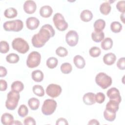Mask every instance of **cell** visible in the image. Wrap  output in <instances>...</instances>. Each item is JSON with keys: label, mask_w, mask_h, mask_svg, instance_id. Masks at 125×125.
I'll return each instance as SVG.
<instances>
[{"label": "cell", "mask_w": 125, "mask_h": 125, "mask_svg": "<svg viewBox=\"0 0 125 125\" xmlns=\"http://www.w3.org/2000/svg\"><path fill=\"white\" fill-rule=\"evenodd\" d=\"M55 32L52 25L46 24L42 26L39 33L33 35L31 42L32 45L36 48L42 47L51 37L54 36Z\"/></svg>", "instance_id": "6da1fadb"}, {"label": "cell", "mask_w": 125, "mask_h": 125, "mask_svg": "<svg viewBox=\"0 0 125 125\" xmlns=\"http://www.w3.org/2000/svg\"><path fill=\"white\" fill-rule=\"evenodd\" d=\"M20 98V95L18 92L12 90L9 92L7 95V100L5 102L6 108L10 110H14L17 107Z\"/></svg>", "instance_id": "7a4b0ae2"}, {"label": "cell", "mask_w": 125, "mask_h": 125, "mask_svg": "<svg viewBox=\"0 0 125 125\" xmlns=\"http://www.w3.org/2000/svg\"><path fill=\"white\" fill-rule=\"evenodd\" d=\"M12 48L21 54L26 53L29 49V46L27 42L21 38H17L12 42Z\"/></svg>", "instance_id": "3957f363"}, {"label": "cell", "mask_w": 125, "mask_h": 125, "mask_svg": "<svg viewBox=\"0 0 125 125\" xmlns=\"http://www.w3.org/2000/svg\"><path fill=\"white\" fill-rule=\"evenodd\" d=\"M95 82L100 87L104 89L111 85L112 81L111 77L106 73L100 72L95 77Z\"/></svg>", "instance_id": "277c9868"}, {"label": "cell", "mask_w": 125, "mask_h": 125, "mask_svg": "<svg viewBox=\"0 0 125 125\" xmlns=\"http://www.w3.org/2000/svg\"><path fill=\"white\" fill-rule=\"evenodd\" d=\"M23 27V23L20 20H16L5 22L3 27L5 31L19 32L21 30Z\"/></svg>", "instance_id": "5b68a950"}, {"label": "cell", "mask_w": 125, "mask_h": 125, "mask_svg": "<svg viewBox=\"0 0 125 125\" xmlns=\"http://www.w3.org/2000/svg\"><path fill=\"white\" fill-rule=\"evenodd\" d=\"M57 106V103L54 100L46 99L42 105V112L45 115H50L54 112Z\"/></svg>", "instance_id": "8992f818"}, {"label": "cell", "mask_w": 125, "mask_h": 125, "mask_svg": "<svg viewBox=\"0 0 125 125\" xmlns=\"http://www.w3.org/2000/svg\"><path fill=\"white\" fill-rule=\"evenodd\" d=\"M41 55L37 51L31 52L28 56L26 60V65L29 68L37 67L41 62Z\"/></svg>", "instance_id": "52a82bcc"}, {"label": "cell", "mask_w": 125, "mask_h": 125, "mask_svg": "<svg viewBox=\"0 0 125 125\" xmlns=\"http://www.w3.org/2000/svg\"><path fill=\"white\" fill-rule=\"evenodd\" d=\"M53 21L56 28L60 31H63L68 27L67 22L61 13H56L53 16Z\"/></svg>", "instance_id": "ba28073f"}, {"label": "cell", "mask_w": 125, "mask_h": 125, "mask_svg": "<svg viewBox=\"0 0 125 125\" xmlns=\"http://www.w3.org/2000/svg\"><path fill=\"white\" fill-rule=\"evenodd\" d=\"M62 91V89L61 86L55 83L49 84L46 89V94L53 98L58 97L61 94Z\"/></svg>", "instance_id": "9c48e42d"}, {"label": "cell", "mask_w": 125, "mask_h": 125, "mask_svg": "<svg viewBox=\"0 0 125 125\" xmlns=\"http://www.w3.org/2000/svg\"><path fill=\"white\" fill-rule=\"evenodd\" d=\"M65 41L70 46L76 45L79 41V35L75 30L69 31L65 35Z\"/></svg>", "instance_id": "30bf717a"}, {"label": "cell", "mask_w": 125, "mask_h": 125, "mask_svg": "<svg viewBox=\"0 0 125 125\" xmlns=\"http://www.w3.org/2000/svg\"><path fill=\"white\" fill-rule=\"evenodd\" d=\"M106 94L110 100H115L119 103H121L122 101L121 96L119 90L116 87H112L108 89L106 92Z\"/></svg>", "instance_id": "8fae6325"}, {"label": "cell", "mask_w": 125, "mask_h": 125, "mask_svg": "<svg viewBox=\"0 0 125 125\" xmlns=\"http://www.w3.org/2000/svg\"><path fill=\"white\" fill-rule=\"evenodd\" d=\"M37 9L36 2L33 0H26L23 4V9L25 13L31 14L34 13Z\"/></svg>", "instance_id": "7c38bea8"}, {"label": "cell", "mask_w": 125, "mask_h": 125, "mask_svg": "<svg viewBox=\"0 0 125 125\" xmlns=\"http://www.w3.org/2000/svg\"><path fill=\"white\" fill-rule=\"evenodd\" d=\"M26 25L28 29L32 30H34L37 29L39 26L40 21L36 17H29L26 19Z\"/></svg>", "instance_id": "4fadbf2b"}, {"label": "cell", "mask_w": 125, "mask_h": 125, "mask_svg": "<svg viewBox=\"0 0 125 125\" xmlns=\"http://www.w3.org/2000/svg\"><path fill=\"white\" fill-rule=\"evenodd\" d=\"M83 100L85 104L92 105L96 103L95 95L93 93L88 92L83 96Z\"/></svg>", "instance_id": "5bb4252c"}, {"label": "cell", "mask_w": 125, "mask_h": 125, "mask_svg": "<svg viewBox=\"0 0 125 125\" xmlns=\"http://www.w3.org/2000/svg\"><path fill=\"white\" fill-rule=\"evenodd\" d=\"M1 122L4 125H13L14 117L9 113H4L1 117Z\"/></svg>", "instance_id": "9a60e30c"}, {"label": "cell", "mask_w": 125, "mask_h": 125, "mask_svg": "<svg viewBox=\"0 0 125 125\" xmlns=\"http://www.w3.org/2000/svg\"><path fill=\"white\" fill-rule=\"evenodd\" d=\"M116 60V56L113 53H108L105 54L103 57L104 62L107 65H111L114 63Z\"/></svg>", "instance_id": "2e32d148"}, {"label": "cell", "mask_w": 125, "mask_h": 125, "mask_svg": "<svg viewBox=\"0 0 125 125\" xmlns=\"http://www.w3.org/2000/svg\"><path fill=\"white\" fill-rule=\"evenodd\" d=\"M119 102L115 100H110L106 104L105 109L110 112L116 113L119 108Z\"/></svg>", "instance_id": "e0dca14e"}, {"label": "cell", "mask_w": 125, "mask_h": 125, "mask_svg": "<svg viewBox=\"0 0 125 125\" xmlns=\"http://www.w3.org/2000/svg\"><path fill=\"white\" fill-rule=\"evenodd\" d=\"M53 13V9L49 5H44L40 9V14L43 18H49Z\"/></svg>", "instance_id": "ac0fdd59"}, {"label": "cell", "mask_w": 125, "mask_h": 125, "mask_svg": "<svg viewBox=\"0 0 125 125\" xmlns=\"http://www.w3.org/2000/svg\"><path fill=\"white\" fill-rule=\"evenodd\" d=\"M73 62L76 67L79 69L84 68L85 65V62L84 58L80 55H76L74 57Z\"/></svg>", "instance_id": "d6986e66"}, {"label": "cell", "mask_w": 125, "mask_h": 125, "mask_svg": "<svg viewBox=\"0 0 125 125\" xmlns=\"http://www.w3.org/2000/svg\"><path fill=\"white\" fill-rule=\"evenodd\" d=\"M93 18V14L91 11L85 9L83 10L80 14V18L82 21L84 22L90 21Z\"/></svg>", "instance_id": "ffe728a7"}, {"label": "cell", "mask_w": 125, "mask_h": 125, "mask_svg": "<svg viewBox=\"0 0 125 125\" xmlns=\"http://www.w3.org/2000/svg\"><path fill=\"white\" fill-rule=\"evenodd\" d=\"M111 9V7L110 3L107 1H104L102 3L100 6V10L102 14L104 15H108Z\"/></svg>", "instance_id": "44dd1931"}, {"label": "cell", "mask_w": 125, "mask_h": 125, "mask_svg": "<svg viewBox=\"0 0 125 125\" xmlns=\"http://www.w3.org/2000/svg\"><path fill=\"white\" fill-rule=\"evenodd\" d=\"M32 79L35 82H41L43 79V73L40 70H36L33 71L31 74Z\"/></svg>", "instance_id": "7402d4cb"}, {"label": "cell", "mask_w": 125, "mask_h": 125, "mask_svg": "<svg viewBox=\"0 0 125 125\" xmlns=\"http://www.w3.org/2000/svg\"><path fill=\"white\" fill-rule=\"evenodd\" d=\"M105 26V22L103 19H98L96 20L94 23V31L97 32L103 31Z\"/></svg>", "instance_id": "603a6c76"}, {"label": "cell", "mask_w": 125, "mask_h": 125, "mask_svg": "<svg viewBox=\"0 0 125 125\" xmlns=\"http://www.w3.org/2000/svg\"><path fill=\"white\" fill-rule=\"evenodd\" d=\"M101 47L104 50L110 49L113 46V41L111 38L107 37L103 40L101 43Z\"/></svg>", "instance_id": "cb8c5ba5"}, {"label": "cell", "mask_w": 125, "mask_h": 125, "mask_svg": "<svg viewBox=\"0 0 125 125\" xmlns=\"http://www.w3.org/2000/svg\"><path fill=\"white\" fill-rule=\"evenodd\" d=\"M11 90L19 93L23 90L24 88V84L21 82L16 81L12 83L11 85Z\"/></svg>", "instance_id": "d4e9b609"}, {"label": "cell", "mask_w": 125, "mask_h": 125, "mask_svg": "<svg viewBox=\"0 0 125 125\" xmlns=\"http://www.w3.org/2000/svg\"><path fill=\"white\" fill-rule=\"evenodd\" d=\"M104 34L103 31L97 32L93 31L91 34V38L92 40L96 42H99L104 40Z\"/></svg>", "instance_id": "484cf974"}, {"label": "cell", "mask_w": 125, "mask_h": 125, "mask_svg": "<svg viewBox=\"0 0 125 125\" xmlns=\"http://www.w3.org/2000/svg\"><path fill=\"white\" fill-rule=\"evenodd\" d=\"M28 104L31 110H36L39 107L40 101L38 99L33 97L29 99Z\"/></svg>", "instance_id": "4316f807"}, {"label": "cell", "mask_w": 125, "mask_h": 125, "mask_svg": "<svg viewBox=\"0 0 125 125\" xmlns=\"http://www.w3.org/2000/svg\"><path fill=\"white\" fill-rule=\"evenodd\" d=\"M18 12L17 10L13 8L10 7L5 10L4 12V15L6 18L11 19L16 17L17 16Z\"/></svg>", "instance_id": "83f0119b"}, {"label": "cell", "mask_w": 125, "mask_h": 125, "mask_svg": "<svg viewBox=\"0 0 125 125\" xmlns=\"http://www.w3.org/2000/svg\"><path fill=\"white\" fill-rule=\"evenodd\" d=\"M19 60V56L15 53H10L6 57V61L10 63H17Z\"/></svg>", "instance_id": "f1b7e54d"}, {"label": "cell", "mask_w": 125, "mask_h": 125, "mask_svg": "<svg viewBox=\"0 0 125 125\" xmlns=\"http://www.w3.org/2000/svg\"><path fill=\"white\" fill-rule=\"evenodd\" d=\"M110 29L114 33H119L122 29V25L119 21H113L110 24Z\"/></svg>", "instance_id": "f546056e"}, {"label": "cell", "mask_w": 125, "mask_h": 125, "mask_svg": "<svg viewBox=\"0 0 125 125\" xmlns=\"http://www.w3.org/2000/svg\"><path fill=\"white\" fill-rule=\"evenodd\" d=\"M116 112H110L106 109L104 112V119L109 122L113 121L116 118Z\"/></svg>", "instance_id": "4dcf8cb0"}, {"label": "cell", "mask_w": 125, "mask_h": 125, "mask_svg": "<svg viewBox=\"0 0 125 125\" xmlns=\"http://www.w3.org/2000/svg\"><path fill=\"white\" fill-rule=\"evenodd\" d=\"M58 59L54 57H51L49 58L46 61V65L47 66L51 69L54 68L56 67L58 64Z\"/></svg>", "instance_id": "1f68e13d"}, {"label": "cell", "mask_w": 125, "mask_h": 125, "mask_svg": "<svg viewBox=\"0 0 125 125\" xmlns=\"http://www.w3.org/2000/svg\"><path fill=\"white\" fill-rule=\"evenodd\" d=\"M34 93L38 96L42 97L44 95V90L43 87L41 85H35L32 88Z\"/></svg>", "instance_id": "d6a6232c"}, {"label": "cell", "mask_w": 125, "mask_h": 125, "mask_svg": "<svg viewBox=\"0 0 125 125\" xmlns=\"http://www.w3.org/2000/svg\"><path fill=\"white\" fill-rule=\"evenodd\" d=\"M61 72L63 74H68L72 70V66L71 64L68 62H64L61 65Z\"/></svg>", "instance_id": "836d02e7"}, {"label": "cell", "mask_w": 125, "mask_h": 125, "mask_svg": "<svg viewBox=\"0 0 125 125\" xmlns=\"http://www.w3.org/2000/svg\"><path fill=\"white\" fill-rule=\"evenodd\" d=\"M89 53L91 57L95 58L99 57L101 53V50L99 47L97 46H93L89 49Z\"/></svg>", "instance_id": "e575fe53"}, {"label": "cell", "mask_w": 125, "mask_h": 125, "mask_svg": "<svg viewBox=\"0 0 125 125\" xmlns=\"http://www.w3.org/2000/svg\"><path fill=\"white\" fill-rule=\"evenodd\" d=\"M18 113L20 117H24L28 114V109L25 104H21L18 109Z\"/></svg>", "instance_id": "d590c367"}, {"label": "cell", "mask_w": 125, "mask_h": 125, "mask_svg": "<svg viewBox=\"0 0 125 125\" xmlns=\"http://www.w3.org/2000/svg\"><path fill=\"white\" fill-rule=\"evenodd\" d=\"M9 50L8 43L5 41H1L0 42V52L1 53L5 54Z\"/></svg>", "instance_id": "8d00e7d4"}, {"label": "cell", "mask_w": 125, "mask_h": 125, "mask_svg": "<svg viewBox=\"0 0 125 125\" xmlns=\"http://www.w3.org/2000/svg\"><path fill=\"white\" fill-rule=\"evenodd\" d=\"M56 54L61 57H64L67 55L68 51L67 50L62 46H60L56 50Z\"/></svg>", "instance_id": "74e56055"}, {"label": "cell", "mask_w": 125, "mask_h": 125, "mask_svg": "<svg viewBox=\"0 0 125 125\" xmlns=\"http://www.w3.org/2000/svg\"><path fill=\"white\" fill-rule=\"evenodd\" d=\"M105 99V95L102 92H98L95 95V101L99 104H102L104 103Z\"/></svg>", "instance_id": "f35d334b"}, {"label": "cell", "mask_w": 125, "mask_h": 125, "mask_svg": "<svg viewBox=\"0 0 125 125\" xmlns=\"http://www.w3.org/2000/svg\"><path fill=\"white\" fill-rule=\"evenodd\" d=\"M116 64L119 69L124 70L125 69V58L124 57L120 58L118 60Z\"/></svg>", "instance_id": "ab89813d"}, {"label": "cell", "mask_w": 125, "mask_h": 125, "mask_svg": "<svg viewBox=\"0 0 125 125\" xmlns=\"http://www.w3.org/2000/svg\"><path fill=\"white\" fill-rule=\"evenodd\" d=\"M125 0H120L116 4L117 9L122 13H125Z\"/></svg>", "instance_id": "60d3db41"}, {"label": "cell", "mask_w": 125, "mask_h": 125, "mask_svg": "<svg viewBox=\"0 0 125 125\" xmlns=\"http://www.w3.org/2000/svg\"><path fill=\"white\" fill-rule=\"evenodd\" d=\"M24 124L25 125H35L36 121L34 118L29 116L26 117L24 120Z\"/></svg>", "instance_id": "b9f144b4"}, {"label": "cell", "mask_w": 125, "mask_h": 125, "mask_svg": "<svg viewBox=\"0 0 125 125\" xmlns=\"http://www.w3.org/2000/svg\"><path fill=\"white\" fill-rule=\"evenodd\" d=\"M0 91H3L6 90L7 87V83L6 81L4 80L0 79Z\"/></svg>", "instance_id": "7bdbcfd3"}, {"label": "cell", "mask_w": 125, "mask_h": 125, "mask_svg": "<svg viewBox=\"0 0 125 125\" xmlns=\"http://www.w3.org/2000/svg\"><path fill=\"white\" fill-rule=\"evenodd\" d=\"M68 123L67 122V121L63 118H59L57 121H56V125H68Z\"/></svg>", "instance_id": "ee69618b"}, {"label": "cell", "mask_w": 125, "mask_h": 125, "mask_svg": "<svg viewBox=\"0 0 125 125\" xmlns=\"http://www.w3.org/2000/svg\"><path fill=\"white\" fill-rule=\"evenodd\" d=\"M7 70L2 66H0V77H5L7 75Z\"/></svg>", "instance_id": "f6af8a7d"}, {"label": "cell", "mask_w": 125, "mask_h": 125, "mask_svg": "<svg viewBox=\"0 0 125 125\" xmlns=\"http://www.w3.org/2000/svg\"><path fill=\"white\" fill-rule=\"evenodd\" d=\"M88 125H100V123L97 120L92 119L89 121Z\"/></svg>", "instance_id": "bcb514c9"}, {"label": "cell", "mask_w": 125, "mask_h": 125, "mask_svg": "<svg viewBox=\"0 0 125 125\" xmlns=\"http://www.w3.org/2000/svg\"><path fill=\"white\" fill-rule=\"evenodd\" d=\"M124 15H125V13H122V14H121L120 15V19H121V20L123 21V22L124 23H125V21H124V20H125V18H124Z\"/></svg>", "instance_id": "7dc6e473"}, {"label": "cell", "mask_w": 125, "mask_h": 125, "mask_svg": "<svg viewBox=\"0 0 125 125\" xmlns=\"http://www.w3.org/2000/svg\"><path fill=\"white\" fill-rule=\"evenodd\" d=\"M13 124H15V125H19V124H21V125H22V123L17 120V121H15Z\"/></svg>", "instance_id": "c3c4849f"}]
</instances>
